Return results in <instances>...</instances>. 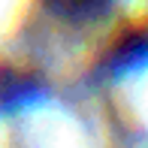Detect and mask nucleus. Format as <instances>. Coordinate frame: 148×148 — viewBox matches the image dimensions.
<instances>
[{
	"mask_svg": "<svg viewBox=\"0 0 148 148\" xmlns=\"http://www.w3.org/2000/svg\"><path fill=\"white\" fill-rule=\"evenodd\" d=\"M109 0H45L51 12L58 15H66V18H85V15H94L100 12Z\"/></svg>",
	"mask_w": 148,
	"mask_h": 148,
	"instance_id": "1",
	"label": "nucleus"
}]
</instances>
